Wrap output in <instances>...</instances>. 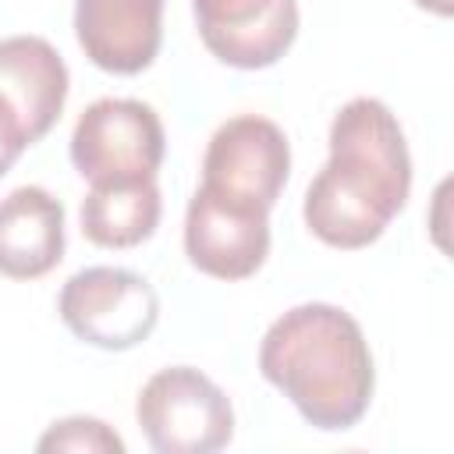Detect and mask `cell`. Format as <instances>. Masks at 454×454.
<instances>
[{"label": "cell", "mask_w": 454, "mask_h": 454, "mask_svg": "<svg viewBox=\"0 0 454 454\" xmlns=\"http://www.w3.org/2000/svg\"><path fill=\"white\" fill-rule=\"evenodd\" d=\"M330 160L305 192V227L330 248H365L404 209L411 156L387 103L348 99L330 124Z\"/></svg>", "instance_id": "1"}, {"label": "cell", "mask_w": 454, "mask_h": 454, "mask_svg": "<svg viewBox=\"0 0 454 454\" xmlns=\"http://www.w3.org/2000/svg\"><path fill=\"white\" fill-rule=\"evenodd\" d=\"M259 372L323 433L358 426L376 387L358 319L326 301L294 305L270 323L259 344Z\"/></svg>", "instance_id": "2"}, {"label": "cell", "mask_w": 454, "mask_h": 454, "mask_svg": "<svg viewBox=\"0 0 454 454\" xmlns=\"http://www.w3.org/2000/svg\"><path fill=\"white\" fill-rule=\"evenodd\" d=\"M135 419L160 454H213L234 436L231 397L192 365H167L145 380Z\"/></svg>", "instance_id": "3"}, {"label": "cell", "mask_w": 454, "mask_h": 454, "mask_svg": "<svg viewBox=\"0 0 454 454\" xmlns=\"http://www.w3.org/2000/svg\"><path fill=\"white\" fill-rule=\"evenodd\" d=\"M57 312L78 340L103 351H128L156 330L160 298L153 284L131 270L85 266L64 280Z\"/></svg>", "instance_id": "4"}, {"label": "cell", "mask_w": 454, "mask_h": 454, "mask_svg": "<svg viewBox=\"0 0 454 454\" xmlns=\"http://www.w3.org/2000/svg\"><path fill=\"white\" fill-rule=\"evenodd\" d=\"M163 153V121L142 99L103 96L82 110L71 131V163L85 181L156 177Z\"/></svg>", "instance_id": "5"}, {"label": "cell", "mask_w": 454, "mask_h": 454, "mask_svg": "<svg viewBox=\"0 0 454 454\" xmlns=\"http://www.w3.org/2000/svg\"><path fill=\"white\" fill-rule=\"evenodd\" d=\"M291 174V145L280 124L259 114L223 121L202 153V188L241 206L273 209Z\"/></svg>", "instance_id": "6"}, {"label": "cell", "mask_w": 454, "mask_h": 454, "mask_svg": "<svg viewBox=\"0 0 454 454\" xmlns=\"http://www.w3.org/2000/svg\"><path fill=\"white\" fill-rule=\"evenodd\" d=\"M184 255L216 280H245L270 255V213L195 188L184 213Z\"/></svg>", "instance_id": "7"}, {"label": "cell", "mask_w": 454, "mask_h": 454, "mask_svg": "<svg viewBox=\"0 0 454 454\" xmlns=\"http://www.w3.org/2000/svg\"><path fill=\"white\" fill-rule=\"evenodd\" d=\"M206 50L241 71L273 67L298 35L294 0H192Z\"/></svg>", "instance_id": "8"}, {"label": "cell", "mask_w": 454, "mask_h": 454, "mask_svg": "<svg viewBox=\"0 0 454 454\" xmlns=\"http://www.w3.org/2000/svg\"><path fill=\"white\" fill-rule=\"evenodd\" d=\"M167 0H74V35L85 57L110 74L145 71L163 39Z\"/></svg>", "instance_id": "9"}, {"label": "cell", "mask_w": 454, "mask_h": 454, "mask_svg": "<svg viewBox=\"0 0 454 454\" xmlns=\"http://www.w3.org/2000/svg\"><path fill=\"white\" fill-rule=\"evenodd\" d=\"M67 64L43 35L0 39V103L21 121L35 145L57 124L67 99Z\"/></svg>", "instance_id": "10"}, {"label": "cell", "mask_w": 454, "mask_h": 454, "mask_svg": "<svg viewBox=\"0 0 454 454\" xmlns=\"http://www.w3.org/2000/svg\"><path fill=\"white\" fill-rule=\"evenodd\" d=\"M64 259V206L39 184L0 199V277L35 280Z\"/></svg>", "instance_id": "11"}, {"label": "cell", "mask_w": 454, "mask_h": 454, "mask_svg": "<svg viewBox=\"0 0 454 454\" xmlns=\"http://www.w3.org/2000/svg\"><path fill=\"white\" fill-rule=\"evenodd\" d=\"M163 213L156 177L89 181L82 199V234L99 248H135L153 238Z\"/></svg>", "instance_id": "12"}, {"label": "cell", "mask_w": 454, "mask_h": 454, "mask_svg": "<svg viewBox=\"0 0 454 454\" xmlns=\"http://www.w3.org/2000/svg\"><path fill=\"white\" fill-rule=\"evenodd\" d=\"M35 450L50 454V450H85V454H124V440L103 422V419H89V415H71L53 422Z\"/></svg>", "instance_id": "13"}, {"label": "cell", "mask_w": 454, "mask_h": 454, "mask_svg": "<svg viewBox=\"0 0 454 454\" xmlns=\"http://www.w3.org/2000/svg\"><path fill=\"white\" fill-rule=\"evenodd\" d=\"M28 145H32V142H28L21 121L0 103V177L18 163V156H21Z\"/></svg>", "instance_id": "14"}, {"label": "cell", "mask_w": 454, "mask_h": 454, "mask_svg": "<svg viewBox=\"0 0 454 454\" xmlns=\"http://www.w3.org/2000/svg\"><path fill=\"white\" fill-rule=\"evenodd\" d=\"M419 7H426V11H433V14H440V18H447L450 11H454V4L450 0H415Z\"/></svg>", "instance_id": "15"}]
</instances>
